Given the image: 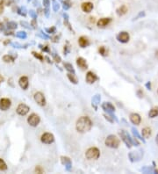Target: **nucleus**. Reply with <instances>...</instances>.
Instances as JSON below:
<instances>
[{
  "label": "nucleus",
  "mask_w": 158,
  "mask_h": 174,
  "mask_svg": "<svg viewBox=\"0 0 158 174\" xmlns=\"http://www.w3.org/2000/svg\"><path fill=\"white\" fill-rule=\"evenodd\" d=\"M78 43H79V45H80L82 48H85V47H87V46L89 45V40H88L87 38L82 36V37H80L79 40H78Z\"/></svg>",
  "instance_id": "obj_18"
},
{
  "label": "nucleus",
  "mask_w": 158,
  "mask_h": 174,
  "mask_svg": "<svg viewBox=\"0 0 158 174\" xmlns=\"http://www.w3.org/2000/svg\"><path fill=\"white\" fill-rule=\"evenodd\" d=\"M126 12H128V7H126V5H121V6H120V7L117 9V11H116V13H117V14H118L119 16H122V15L126 14Z\"/></svg>",
  "instance_id": "obj_19"
},
{
  "label": "nucleus",
  "mask_w": 158,
  "mask_h": 174,
  "mask_svg": "<svg viewBox=\"0 0 158 174\" xmlns=\"http://www.w3.org/2000/svg\"><path fill=\"white\" fill-rule=\"evenodd\" d=\"M111 19L110 18H102L98 21V26L99 27H104L106 26L110 22H111Z\"/></svg>",
  "instance_id": "obj_13"
},
{
  "label": "nucleus",
  "mask_w": 158,
  "mask_h": 174,
  "mask_svg": "<svg viewBox=\"0 0 158 174\" xmlns=\"http://www.w3.org/2000/svg\"><path fill=\"white\" fill-rule=\"evenodd\" d=\"M70 6H71V4L69 0H66V1L63 3V8H64L65 10H68Z\"/></svg>",
  "instance_id": "obj_29"
},
{
  "label": "nucleus",
  "mask_w": 158,
  "mask_h": 174,
  "mask_svg": "<svg viewBox=\"0 0 158 174\" xmlns=\"http://www.w3.org/2000/svg\"><path fill=\"white\" fill-rule=\"evenodd\" d=\"M55 27H53V28H50V29H47V31L48 32H53V31H55Z\"/></svg>",
  "instance_id": "obj_39"
},
{
  "label": "nucleus",
  "mask_w": 158,
  "mask_h": 174,
  "mask_svg": "<svg viewBox=\"0 0 158 174\" xmlns=\"http://www.w3.org/2000/svg\"><path fill=\"white\" fill-rule=\"evenodd\" d=\"M4 29V25L1 23V22H0V31H1V30H3Z\"/></svg>",
  "instance_id": "obj_40"
},
{
  "label": "nucleus",
  "mask_w": 158,
  "mask_h": 174,
  "mask_svg": "<svg viewBox=\"0 0 158 174\" xmlns=\"http://www.w3.org/2000/svg\"><path fill=\"white\" fill-rule=\"evenodd\" d=\"M11 100L9 99H0V109L2 111H6L11 107Z\"/></svg>",
  "instance_id": "obj_6"
},
{
  "label": "nucleus",
  "mask_w": 158,
  "mask_h": 174,
  "mask_svg": "<svg viewBox=\"0 0 158 174\" xmlns=\"http://www.w3.org/2000/svg\"><path fill=\"white\" fill-rule=\"evenodd\" d=\"M33 55L36 57V58H38V59H40V61H42L43 60V56H40V54H38V53H35V52H33Z\"/></svg>",
  "instance_id": "obj_32"
},
{
  "label": "nucleus",
  "mask_w": 158,
  "mask_h": 174,
  "mask_svg": "<svg viewBox=\"0 0 158 174\" xmlns=\"http://www.w3.org/2000/svg\"><path fill=\"white\" fill-rule=\"evenodd\" d=\"M129 34L126 33V32H121L118 35H117V39L119 42H123V43H126V42H128V40H129Z\"/></svg>",
  "instance_id": "obj_9"
},
{
  "label": "nucleus",
  "mask_w": 158,
  "mask_h": 174,
  "mask_svg": "<svg viewBox=\"0 0 158 174\" xmlns=\"http://www.w3.org/2000/svg\"><path fill=\"white\" fill-rule=\"evenodd\" d=\"M132 130H133V133H134V136H136L137 137H138V138H140V139H142L141 136H140V135L138 134V133H137V130H135L134 128H132Z\"/></svg>",
  "instance_id": "obj_36"
},
{
  "label": "nucleus",
  "mask_w": 158,
  "mask_h": 174,
  "mask_svg": "<svg viewBox=\"0 0 158 174\" xmlns=\"http://www.w3.org/2000/svg\"><path fill=\"white\" fill-rule=\"evenodd\" d=\"M7 169V165L3 159H0V171H5Z\"/></svg>",
  "instance_id": "obj_24"
},
{
  "label": "nucleus",
  "mask_w": 158,
  "mask_h": 174,
  "mask_svg": "<svg viewBox=\"0 0 158 174\" xmlns=\"http://www.w3.org/2000/svg\"><path fill=\"white\" fill-rule=\"evenodd\" d=\"M17 36L19 37V38H26V34L25 32H19V33L17 34Z\"/></svg>",
  "instance_id": "obj_31"
},
{
  "label": "nucleus",
  "mask_w": 158,
  "mask_h": 174,
  "mask_svg": "<svg viewBox=\"0 0 158 174\" xmlns=\"http://www.w3.org/2000/svg\"><path fill=\"white\" fill-rule=\"evenodd\" d=\"M120 134V136L122 137V140L126 142V144L128 145V147H131V145H132V139L129 137L128 133L125 132V131H121Z\"/></svg>",
  "instance_id": "obj_10"
},
{
  "label": "nucleus",
  "mask_w": 158,
  "mask_h": 174,
  "mask_svg": "<svg viewBox=\"0 0 158 174\" xmlns=\"http://www.w3.org/2000/svg\"><path fill=\"white\" fill-rule=\"evenodd\" d=\"M64 67L66 68V69H67V70L70 71V72L75 73V70H74L73 66H72L71 64H64Z\"/></svg>",
  "instance_id": "obj_27"
},
{
  "label": "nucleus",
  "mask_w": 158,
  "mask_h": 174,
  "mask_svg": "<svg viewBox=\"0 0 158 174\" xmlns=\"http://www.w3.org/2000/svg\"><path fill=\"white\" fill-rule=\"evenodd\" d=\"M40 117L35 114H31L28 119H27V122H28V124L32 127H36L39 123H40Z\"/></svg>",
  "instance_id": "obj_4"
},
{
  "label": "nucleus",
  "mask_w": 158,
  "mask_h": 174,
  "mask_svg": "<svg viewBox=\"0 0 158 174\" xmlns=\"http://www.w3.org/2000/svg\"><path fill=\"white\" fill-rule=\"evenodd\" d=\"M97 79H98L97 76L95 75L93 72H91V71H89V72L87 73V75H86V81L88 82L89 84H93Z\"/></svg>",
  "instance_id": "obj_14"
},
{
  "label": "nucleus",
  "mask_w": 158,
  "mask_h": 174,
  "mask_svg": "<svg viewBox=\"0 0 158 174\" xmlns=\"http://www.w3.org/2000/svg\"><path fill=\"white\" fill-rule=\"evenodd\" d=\"M130 120L132 121V123H134L135 125H138L141 122V117L139 114H132L130 115Z\"/></svg>",
  "instance_id": "obj_16"
},
{
  "label": "nucleus",
  "mask_w": 158,
  "mask_h": 174,
  "mask_svg": "<svg viewBox=\"0 0 158 174\" xmlns=\"http://www.w3.org/2000/svg\"><path fill=\"white\" fill-rule=\"evenodd\" d=\"M35 171L38 172V173H42V172H43V169H42L40 166H37L36 169H35Z\"/></svg>",
  "instance_id": "obj_35"
},
{
  "label": "nucleus",
  "mask_w": 158,
  "mask_h": 174,
  "mask_svg": "<svg viewBox=\"0 0 158 174\" xmlns=\"http://www.w3.org/2000/svg\"><path fill=\"white\" fill-rule=\"evenodd\" d=\"M29 110H30L29 107H27V106L25 105V104H20V105L18 107V108H17V112H18L19 115L24 116V115H26L27 112H29Z\"/></svg>",
  "instance_id": "obj_8"
},
{
  "label": "nucleus",
  "mask_w": 158,
  "mask_h": 174,
  "mask_svg": "<svg viewBox=\"0 0 158 174\" xmlns=\"http://www.w3.org/2000/svg\"><path fill=\"white\" fill-rule=\"evenodd\" d=\"M100 101V97L99 95H96L93 99H92V104H99V102Z\"/></svg>",
  "instance_id": "obj_28"
},
{
  "label": "nucleus",
  "mask_w": 158,
  "mask_h": 174,
  "mask_svg": "<svg viewBox=\"0 0 158 174\" xmlns=\"http://www.w3.org/2000/svg\"><path fill=\"white\" fill-rule=\"evenodd\" d=\"M55 138H54V136L50 133H45L41 136V142L46 143V144H50L53 142H54Z\"/></svg>",
  "instance_id": "obj_5"
},
{
  "label": "nucleus",
  "mask_w": 158,
  "mask_h": 174,
  "mask_svg": "<svg viewBox=\"0 0 158 174\" xmlns=\"http://www.w3.org/2000/svg\"><path fill=\"white\" fill-rule=\"evenodd\" d=\"M3 9H4V2L1 1L0 2V13L3 12Z\"/></svg>",
  "instance_id": "obj_37"
},
{
  "label": "nucleus",
  "mask_w": 158,
  "mask_h": 174,
  "mask_svg": "<svg viewBox=\"0 0 158 174\" xmlns=\"http://www.w3.org/2000/svg\"><path fill=\"white\" fill-rule=\"evenodd\" d=\"M105 145L110 148H118L120 145V140L117 136L111 135L105 139Z\"/></svg>",
  "instance_id": "obj_2"
},
{
  "label": "nucleus",
  "mask_w": 158,
  "mask_h": 174,
  "mask_svg": "<svg viewBox=\"0 0 158 174\" xmlns=\"http://www.w3.org/2000/svg\"><path fill=\"white\" fill-rule=\"evenodd\" d=\"M102 107L104 111H106L107 112H110V114L112 112H114V110H115L114 107L111 103H109V102H104V103L102 105Z\"/></svg>",
  "instance_id": "obj_15"
},
{
  "label": "nucleus",
  "mask_w": 158,
  "mask_h": 174,
  "mask_svg": "<svg viewBox=\"0 0 158 174\" xmlns=\"http://www.w3.org/2000/svg\"><path fill=\"white\" fill-rule=\"evenodd\" d=\"M91 126H92L91 120L86 116H83L79 118L78 120L77 121L76 128L77 131H79L80 133H85L91 128Z\"/></svg>",
  "instance_id": "obj_1"
},
{
  "label": "nucleus",
  "mask_w": 158,
  "mask_h": 174,
  "mask_svg": "<svg viewBox=\"0 0 158 174\" xmlns=\"http://www.w3.org/2000/svg\"><path fill=\"white\" fill-rule=\"evenodd\" d=\"M81 7H82V10H83L84 13H91V12L92 11V9H93V4L91 3V2H84V3L82 4Z\"/></svg>",
  "instance_id": "obj_11"
},
{
  "label": "nucleus",
  "mask_w": 158,
  "mask_h": 174,
  "mask_svg": "<svg viewBox=\"0 0 158 174\" xmlns=\"http://www.w3.org/2000/svg\"><path fill=\"white\" fill-rule=\"evenodd\" d=\"M155 141H156V143L158 144V136H157V137H156V140H155Z\"/></svg>",
  "instance_id": "obj_42"
},
{
  "label": "nucleus",
  "mask_w": 158,
  "mask_h": 174,
  "mask_svg": "<svg viewBox=\"0 0 158 174\" xmlns=\"http://www.w3.org/2000/svg\"><path fill=\"white\" fill-rule=\"evenodd\" d=\"M141 134H142V136L144 138H149L150 136H151V129L149 128H145L142 129V132H141Z\"/></svg>",
  "instance_id": "obj_20"
},
{
  "label": "nucleus",
  "mask_w": 158,
  "mask_h": 174,
  "mask_svg": "<svg viewBox=\"0 0 158 174\" xmlns=\"http://www.w3.org/2000/svg\"><path fill=\"white\" fill-rule=\"evenodd\" d=\"M34 100L37 102V104H39L41 107L45 106V104H46V100H45L44 95L42 94L41 93H36L34 94Z\"/></svg>",
  "instance_id": "obj_7"
},
{
  "label": "nucleus",
  "mask_w": 158,
  "mask_h": 174,
  "mask_svg": "<svg viewBox=\"0 0 158 174\" xmlns=\"http://www.w3.org/2000/svg\"><path fill=\"white\" fill-rule=\"evenodd\" d=\"M4 80V78H3V77L2 76H0V84H1V82Z\"/></svg>",
  "instance_id": "obj_41"
},
{
  "label": "nucleus",
  "mask_w": 158,
  "mask_h": 174,
  "mask_svg": "<svg viewBox=\"0 0 158 174\" xmlns=\"http://www.w3.org/2000/svg\"><path fill=\"white\" fill-rule=\"evenodd\" d=\"M3 60L5 61V63H11V62H13V58L11 56L7 55V56H5L3 57Z\"/></svg>",
  "instance_id": "obj_25"
},
{
  "label": "nucleus",
  "mask_w": 158,
  "mask_h": 174,
  "mask_svg": "<svg viewBox=\"0 0 158 174\" xmlns=\"http://www.w3.org/2000/svg\"><path fill=\"white\" fill-rule=\"evenodd\" d=\"M43 5L46 8H48L49 5H50V2H49V0H43Z\"/></svg>",
  "instance_id": "obj_34"
},
{
  "label": "nucleus",
  "mask_w": 158,
  "mask_h": 174,
  "mask_svg": "<svg viewBox=\"0 0 158 174\" xmlns=\"http://www.w3.org/2000/svg\"><path fill=\"white\" fill-rule=\"evenodd\" d=\"M77 65L81 68V69H87V64H86V61L84 60L83 58H82V57H79V58H77Z\"/></svg>",
  "instance_id": "obj_17"
},
{
  "label": "nucleus",
  "mask_w": 158,
  "mask_h": 174,
  "mask_svg": "<svg viewBox=\"0 0 158 174\" xmlns=\"http://www.w3.org/2000/svg\"><path fill=\"white\" fill-rule=\"evenodd\" d=\"M19 84L20 85V87L22 88L23 90H26L27 87H28V78L26 77H20L19 81Z\"/></svg>",
  "instance_id": "obj_12"
},
{
  "label": "nucleus",
  "mask_w": 158,
  "mask_h": 174,
  "mask_svg": "<svg viewBox=\"0 0 158 174\" xmlns=\"http://www.w3.org/2000/svg\"><path fill=\"white\" fill-rule=\"evenodd\" d=\"M60 8V5L58 3L56 2H54V5H53V9L55 10V11H58V9Z\"/></svg>",
  "instance_id": "obj_33"
},
{
  "label": "nucleus",
  "mask_w": 158,
  "mask_h": 174,
  "mask_svg": "<svg viewBox=\"0 0 158 174\" xmlns=\"http://www.w3.org/2000/svg\"><path fill=\"white\" fill-rule=\"evenodd\" d=\"M99 53H100L102 56H104L107 55V50H106V48H105L104 47H100L99 49Z\"/></svg>",
  "instance_id": "obj_26"
},
{
  "label": "nucleus",
  "mask_w": 158,
  "mask_h": 174,
  "mask_svg": "<svg viewBox=\"0 0 158 174\" xmlns=\"http://www.w3.org/2000/svg\"><path fill=\"white\" fill-rule=\"evenodd\" d=\"M68 77H69V79L72 82V83H74V84H77V77H75V75H72V74H70V73H69L68 74Z\"/></svg>",
  "instance_id": "obj_23"
},
{
  "label": "nucleus",
  "mask_w": 158,
  "mask_h": 174,
  "mask_svg": "<svg viewBox=\"0 0 158 174\" xmlns=\"http://www.w3.org/2000/svg\"><path fill=\"white\" fill-rule=\"evenodd\" d=\"M61 162L63 165H65L67 166V169L69 170L70 168V165H71V162H70V159L68 158V157H61Z\"/></svg>",
  "instance_id": "obj_21"
},
{
  "label": "nucleus",
  "mask_w": 158,
  "mask_h": 174,
  "mask_svg": "<svg viewBox=\"0 0 158 174\" xmlns=\"http://www.w3.org/2000/svg\"><path fill=\"white\" fill-rule=\"evenodd\" d=\"M149 115L150 118H155L158 115V110L157 109H151L149 112Z\"/></svg>",
  "instance_id": "obj_22"
},
{
  "label": "nucleus",
  "mask_w": 158,
  "mask_h": 174,
  "mask_svg": "<svg viewBox=\"0 0 158 174\" xmlns=\"http://www.w3.org/2000/svg\"><path fill=\"white\" fill-rule=\"evenodd\" d=\"M30 15L33 17L34 19H35V17H36V14H35V13L34 11H30Z\"/></svg>",
  "instance_id": "obj_38"
},
{
  "label": "nucleus",
  "mask_w": 158,
  "mask_h": 174,
  "mask_svg": "<svg viewBox=\"0 0 158 174\" xmlns=\"http://www.w3.org/2000/svg\"><path fill=\"white\" fill-rule=\"evenodd\" d=\"M8 27L9 28H11V29H14V28H16L17 27V23H15V22H9L8 23Z\"/></svg>",
  "instance_id": "obj_30"
},
{
  "label": "nucleus",
  "mask_w": 158,
  "mask_h": 174,
  "mask_svg": "<svg viewBox=\"0 0 158 174\" xmlns=\"http://www.w3.org/2000/svg\"><path fill=\"white\" fill-rule=\"evenodd\" d=\"M99 150L97 148H90L87 151H86V154L85 157L88 159H98L99 157Z\"/></svg>",
  "instance_id": "obj_3"
}]
</instances>
